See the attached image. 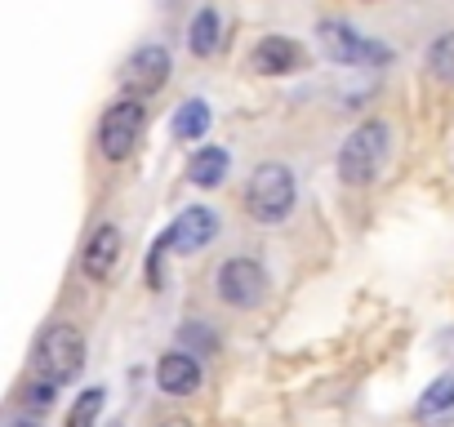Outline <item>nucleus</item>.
I'll return each instance as SVG.
<instances>
[{"instance_id":"obj_20","label":"nucleus","mask_w":454,"mask_h":427,"mask_svg":"<svg viewBox=\"0 0 454 427\" xmlns=\"http://www.w3.org/2000/svg\"><path fill=\"white\" fill-rule=\"evenodd\" d=\"M156 427H196V423H192V418H160Z\"/></svg>"},{"instance_id":"obj_16","label":"nucleus","mask_w":454,"mask_h":427,"mask_svg":"<svg viewBox=\"0 0 454 427\" xmlns=\"http://www.w3.org/2000/svg\"><path fill=\"white\" fill-rule=\"evenodd\" d=\"M423 67L432 72V81H441V85H454V32H441V36L427 45V54H423Z\"/></svg>"},{"instance_id":"obj_8","label":"nucleus","mask_w":454,"mask_h":427,"mask_svg":"<svg viewBox=\"0 0 454 427\" xmlns=\"http://www.w3.org/2000/svg\"><path fill=\"white\" fill-rule=\"evenodd\" d=\"M169 81V54L160 45H138L121 67V89L129 98H152Z\"/></svg>"},{"instance_id":"obj_7","label":"nucleus","mask_w":454,"mask_h":427,"mask_svg":"<svg viewBox=\"0 0 454 427\" xmlns=\"http://www.w3.org/2000/svg\"><path fill=\"white\" fill-rule=\"evenodd\" d=\"M143 129H147V107H143V98H121V103H112V107L103 112V120H98V151H103L107 160H129L134 147H138V138H143Z\"/></svg>"},{"instance_id":"obj_11","label":"nucleus","mask_w":454,"mask_h":427,"mask_svg":"<svg viewBox=\"0 0 454 427\" xmlns=\"http://www.w3.org/2000/svg\"><path fill=\"white\" fill-rule=\"evenodd\" d=\"M299 63H303V50L290 36H263L250 50V72H259V76H290V72H299Z\"/></svg>"},{"instance_id":"obj_1","label":"nucleus","mask_w":454,"mask_h":427,"mask_svg":"<svg viewBox=\"0 0 454 427\" xmlns=\"http://www.w3.org/2000/svg\"><path fill=\"white\" fill-rule=\"evenodd\" d=\"M299 205V178L281 160H263L246 187V214L259 228H281Z\"/></svg>"},{"instance_id":"obj_12","label":"nucleus","mask_w":454,"mask_h":427,"mask_svg":"<svg viewBox=\"0 0 454 427\" xmlns=\"http://www.w3.org/2000/svg\"><path fill=\"white\" fill-rule=\"evenodd\" d=\"M414 423H423V427L454 423V374H441L423 387V396L414 400Z\"/></svg>"},{"instance_id":"obj_18","label":"nucleus","mask_w":454,"mask_h":427,"mask_svg":"<svg viewBox=\"0 0 454 427\" xmlns=\"http://www.w3.org/2000/svg\"><path fill=\"white\" fill-rule=\"evenodd\" d=\"M178 347L192 352V356H214V352H218V338H214L200 321H187V325L178 330Z\"/></svg>"},{"instance_id":"obj_14","label":"nucleus","mask_w":454,"mask_h":427,"mask_svg":"<svg viewBox=\"0 0 454 427\" xmlns=\"http://www.w3.org/2000/svg\"><path fill=\"white\" fill-rule=\"evenodd\" d=\"M218 36H223V19H218V10H214V5L196 10V19H192V27H187V50H192L196 58H214Z\"/></svg>"},{"instance_id":"obj_15","label":"nucleus","mask_w":454,"mask_h":427,"mask_svg":"<svg viewBox=\"0 0 454 427\" xmlns=\"http://www.w3.org/2000/svg\"><path fill=\"white\" fill-rule=\"evenodd\" d=\"M209 103L205 98H187V103H178V112H174V138L178 143H196V138H205L209 134Z\"/></svg>"},{"instance_id":"obj_21","label":"nucleus","mask_w":454,"mask_h":427,"mask_svg":"<svg viewBox=\"0 0 454 427\" xmlns=\"http://www.w3.org/2000/svg\"><path fill=\"white\" fill-rule=\"evenodd\" d=\"M10 427H36V423H32V418H14Z\"/></svg>"},{"instance_id":"obj_5","label":"nucleus","mask_w":454,"mask_h":427,"mask_svg":"<svg viewBox=\"0 0 454 427\" xmlns=\"http://www.w3.org/2000/svg\"><path fill=\"white\" fill-rule=\"evenodd\" d=\"M317 45H321V54H325L330 63H339V67H383V63H392V50H387L383 41L356 32V27L343 23V19H321V23H317Z\"/></svg>"},{"instance_id":"obj_4","label":"nucleus","mask_w":454,"mask_h":427,"mask_svg":"<svg viewBox=\"0 0 454 427\" xmlns=\"http://www.w3.org/2000/svg\"><path fill=\"white\" fill-rule=\"evenodd\" d=\"M32 361H36V374H41V378H50V383H72V378H81V369H85V334H81L72 321H54V325L41 330Z\"/></svg>"},{"instance_id":"obj_13","label":"nucleus","mask_w":454,"mask_h":427,"mask_svg":"<svg viewBox=\"0 0 454 427\" xmlns=\"http://www.w3.org/2000/svg\"><path fill=\"white\" fill-rule=\"evenodd\" d=\"M227 169H232V156H227L223 147H200L187 160V182L200 187V191H209V187H218L227 178Z\"/></svg>"},{"instance_id":"obj_10","label":"nucleus","mask_w":454,"mask_h":427,"mask_svg":"<svg viewBox=\"0 0 454 427\" xmlns=\"http://www.w3.org/2000/svg\"><path fill=\"white\" fill-rule=\"evenodd\" d=\"M200 361L192 356V352H183V347H169L160 361H156V387L165 392V396H174V400H183V396H196L200 392Z\"/></svg>"},{"instance_id":"obj_19","label":"nucleus","mask_w":454,"mask_h":427,"mask_svg":"<svg viewBox=\"0 0 454 427\" xmlns=\"http://www.w3.org/2000/svg\"><path fill=\"white\" fill-rule=\"evenodd\" d=\"M54 396H59V383H50V378H36V383L23 387V405L36 409V414H45L54 405Z\"/></svg>"},{"instance_id":"obj_6","label":"nucleus","mask_w":454,"mask_h":427,"mask_svg":"<svg viewBox=\"0 0 454 427\" xmlns=\"http://www.w3.org/2000/svg\"><path fill=\"white\" fill-rule=\"evenodd\" d=\"M268 290H272V276H268V268H263L259 259H250V254H237V259H227V263L218 268V299H223L227 307H237V312L263 307Z\"/></svg>"},{"instance_id":"obj_2","label":"nucleus","mask_w":454,"mask_h":427,"mask_svg":"<svg viewBox=\"0 0 454 427\" xmlns=\"http://www.w3.org/2000/svg\"><path fill=\"white\" fill-rule=\"evenodd\" d=\"M387 156H392V125L387 120H361L339 147L343 187H370L383 174Z\"/></svg>"},{"instance_id":"obj_17","label":"nucleus","mask_w":454,"mask_h":427,"mask_svg":"<svg viewBox=\"0 0 454 427\" xmlns=\"http://www.w3.org/2000/svg\"><path fill=\"white\" fill-rule=\"evenodd\" d=\"M103 400H107L103 387H85V392L72 400V418H67V427H94L98 414H103Z\"/></svg>"},{"instance_id":"obj_22","label":"nucleus","mask_w":454,"mask_h":427,"mask_svg":"<svg viewBox=\"0 0 454 427\" xmlns=\"http://www.w3.org/2000/svg\"><path fill=\"white\" fill-rule=\"evenodd\" d=\"M107 427H121V423H107Z\"/></svg>"},{"instance_id":"obj_3","label":"nucleus","mask_w":454,"mask_h":427,"mask_svg":"<svg viewBox=\"0 0 454 427\" xmlns=\"http://www.w3.org/2000/svg\"><path fill=\"white\" fill-rule=\"evenodd\" d=\"M218 237V214L214 209H205V205H187V209H178V219L156 237V245H152V290H160V259L165 254H178V259H192V254H200L209 241Z\"/></svg>"},{"instance_id":"obj_9","label":"nucleus","mask_w":454,"mask_h":427,"mask_svg":"<svg viewBox=\"0 0 454 427\" xmlns=\"http://www.w3.org/2000/svg\"><path fill=\"white\" fill-rule=\"evenodd\" d=\"M121 254H125V232L116 223H103L81 250V272L90 281H107L121 268Z\"/></svg>"}]
</instances>
